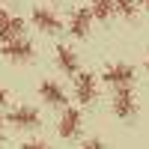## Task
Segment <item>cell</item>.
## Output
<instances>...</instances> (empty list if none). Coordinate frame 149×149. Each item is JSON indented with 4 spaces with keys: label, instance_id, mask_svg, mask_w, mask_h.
Instances as JSON below:
<instances>
[{
    "label": "cell",
    "instance_id": "cell-10",
    "mask_svg": "<svg viewBox=\"0 0 149 149\" xmlns=\"http://www.w3.org/2000/svg\"><path fill=\"white\" fill-rule=\"evenodd\" d=\"M57 66L63 69L66 74H78V72H81L78 54H74V51H72L69 45H57Z\"/></svg>",
    "mask_w": 149,
    "mask_h": 149
},
{
    "label": "cell",
    "instance_id": "cell-7",
    "mask_svg": "<svg viewBox=\"0 0 149 149\" xmlns=\"http://www.w3.org/2000/svg\"><path fill=\"white\" fill-rule=\"evenodd\" d=\"M39 98H42L45 104H51V107H66V102H69L63 84H57V81H51V78H45V81L39 84Z\"/></svg>",
    "mask_w": 149,
    "mask_h": 149
},
{
    "label": "cell",
    "instance_id": "cell-3",
    "mask_svg": "<svg viewBox=\"0 0 149 149\" xmlns=\"http://www.w3.org/2000/svg\"><path fill=\"white\" fill-rule=\"evenodd\" d=\"M0 54L6 60H12V63H27V60H33V42L24 39V36L21 39H12V42H3Z\"/></svg>",
    "mask_w": 149,
    "mask_h": 149
},
{
    "label": "cell",
    "instance_id": "cell-11",
    "mask_svg": "<svg viewBox=\"0 0 149 149\" xmlns=\"http://www.w3.org/2000/svg\"><path fill=\"white\" fill-rule=\"evenodd\" d=\"M90 9H93V15L98 21H110L116 15V3L113 0H90Z\"/></svg>",
    "mask_w": 149,
    "mask_h": 149
},
{
    "label": "cell",
    "instance_id": "cell-6",
    "mask_svg": "<svg viewBox=\"0 0 149 149\" xmlns=\"http://www.w3.org/2000/svg\"><path fill=\"white\" fill-rule=\"evenodd\" d=\"M93 9L90 6H78L69 15V33L78 36V39H84V36H90V27H93Z\"/></svg>",
    "mask_w": 149,
    "mask_h": 149
},
{
    "label": "cell",
    "instance_id": "cell-12",
    "mask_svg": "<svg viewBox=\"0 0 149 149\" xmlns=\"http://www.w3.org/2000/svg\"><path fill=\"white\" fill-rule=\"evenodd\" d=\"M24 36V18H9L0 30V42H12V39H21Z\"/></svg>",
    "mask_w": 149,
    "mask_h": 149
},
{
    "label": "cell",
    "instance_id": "cell-15",
    "mask_svg": "<svg viewBox=\"0 0 149 149\" xmlns=\"http://www.w3.org/2000/svg\"><path fill=\"white\" fill-rule=\"evenodd\" d=\"M81 149H104V143L98 140V137H90V140H86V143H84Z\"/></svg>",
    "mask_w": 149,
    "mask_h": 149
},
{
    "label": "cell",
    "instance_id": "cell-20",
    "mask_svg": "<svg viewBox=\"0 0 149 149\" xmlns=\"http://www.w3.org/2000/svg\"><path fill=\"white\" fill-rule=\"evenodd\" d=\"M146 69H149V57H146Z\"/></svg>",
    "mask_w": 149,
    "mask_h": 149
},
{
    "label": "cell",
    "instance_id": "cell-19",
    "mask_svg": "<svg viewBox=\"0 0 149 149\" xmlns=\"http://www.w3.org/2000/svg\"><path fill=\"white\" fill-rule=\"evenodd\" d=\"M140 9H143V12H149V0H140Z\"/></svg>",
    "mask_w": 149,
    "mask_h": 149
},
{
    "label": "cell",
    "instance_id": "cell-17",
    "mask_svg": "<svg viewBox=\"0 0 149 149\" xmlns=\"http://www.w3.org/2000/svg\"><path fill=\"white\" fill-rule=\"evenodd\" d=\"M6 102H9V95H6V90H3V86H0V107H3Z\"/></svg>",
    "mask_w": 149,
    "mask_h": 149
},
{
    "label": "cell",
    "instance_id": "cell-4",
    "mask_svg": "<svg viewBox=\"0 0 149 149\" xmlns=\"http://www.w3.org/2000/svg\"><path fill=\"white\" fill-rule=\"evenodd\" d=\"M110 107H113V113L119 119H134V116H137V98H134L131 90H116Z\"/></svg>",
    "mask_w": 149,
    "mask_h": 149
},
{
    "label": "cell",
    "instance_id": "cell-2",
    "mask_svg": "<svg viewBox=\"0 0 149 149\" xmlns=\"http://www.w3.org/2000/svg\"><path fill=\"white\" fill-rule=\"evenodd\" d=\"M95 95H98V78L90 72H78V78H74V98L81 104H93Z\"/></svg>",
    "mask_w": 149,
    "mask_h": 149
},
{
    "label": "cell",
    "instance_id": "cell-8",
    "mask_svg": "<svg viewBox=\"0 0 149 149\" xmlns=\"http://www.w3.org/2000/svg\"><path fill=\"white\" fill-rule=\"evenodd\" d=\"M81 122H84V116H81V110H78V107H63V116H60V122H57L60 137H66V140L78 137Z\"/></svg>",
    "mask_w": 149,
    "mask_h": 149
},
{
    "label": "cell",
    "instance_id": "cell-21",
    "mask_svg": "<svg viewBox=\"0 0 149 149\" xmlns=\"http://www.w3.org/2000/svg\"><path fill=\"white\" fill-rule=\"evenodd\" d=\"M54 3H57V0H54Z\"/></svg>",
    "mask_w": 149,
    "mask_h": 149
},
{
    "label": "cell",
    "instance_id": "cell-9",
    "mask_svg": "<svg viewBox=\"0 0 149 149\" xmlns=\"http://www.w3.org/2000/svg\"><path fill=\"white\" fill-rule=\"evenodd\" d=\"M9 125H15V128H39V110L27 107V104L12 107L9 110Z\"/></svg>",
    "mask_w": 149,
    "mask_h": 149
},
{
    "label": "cell",
    "instance_id": "cell-14",
    "mask_svg": "<svg viewBox=\"0 0 149 149\" xmlns=\"http://www.w3.org/2000/svg\"><path fill=\"white\" fill-rule=\"evenodd\" d=\"M21 149H51V146L42 140H27V143H21Z\"/></svg>",
    "mask_w": 149,
    "mask_h": 149
},
{
    "label": "cell",
    "instance_id": "cell-18",
    "mask_svg": "<svg viewBox=\"0 0 149 149\" xmlns=\"http://www.w3.org/2000/svg\"><path fill=\"white\" fill-rule=\"evenodd\" d=\"M3 137H6V122L0 119V143H3Z\"/></svg>",
    "mask_w": 149,
    "mask_h": 149
},
{
    "label": "cell",
    "instance_id": "cell-13",
    "mask_svg": "<svg viewBox=\"0 0 149 149\" xmlns=\"http://www.w3.org/2000/svg\"><path fill=\"white\" fill-rule=\"evenodd\" d=\"M113 3H116V15L128 18V21H134L140 12V0H113Z\"/></svg>",
    "mask_w": 149,
    "mask_h": 149
},
{
    "label": "cell",
    "instance_id": "cell-16",
    "mask_svg": "<svg viewBox=\"0 0 149 149\" xmlns=\"http://www.w3.org/2000/svg\"><path fill=\"white\" fill-rule=\"evenodd\" d=\"M9 18H12V15H9V12H6V9H3V6H0V30H3V24H6V21H9Z\"/></svg>",
    "mask_w": 149,
    "mask_h": 149
},
{
    "label": "cell",
    "instance_id": "cell-1",
    "mask_svg": "<svg viewBox=\"0 0 149 149\" xmlns=\"http://www.w3.org/2000/svg\"><path fill=\"white\" fill-rule=\"evenodd\" d=\"M102 81L113 93L116 90H131V86H134V66H128V63H110L102 72Z\"/></svg>",
    "mask_w": 149,
    "mask_h": 149
},
{
    "label": "cell",
    "instance_id": "cell-5",
    "mask_svg": "<svg viewBox=\"0 0 149 149\" xmlns=\"http://www.w3.org/2000/svg\"><path fill=\"white\" fill-rule=\"evenodd\" d=\"M30 18H33V27H36V30H42V33H48V36H51V33H60V30H63V21L57 18V12H54V9L36 6Z\"/></svg>",
    "mask_w": 149,
    "mask_h": 149
}]
</instances>
